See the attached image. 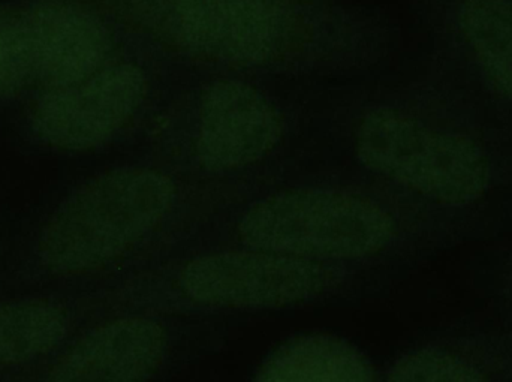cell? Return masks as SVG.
<instances>
[{
    "label": "cell",
    "instance_id": "obj_1",
    "mask_svg": "<svg viewBox=\"0 0 512 382\" xmlns=\"http://www.w3.org/2000/svg\"><path fill=\"white\" fill-rule=\"evenodd\" d=\"M176 185L152 168H120L90 180L51 216L39 242L48 269L80 275L122 257L170 212Z\"/></svg>",
    "mask_w": 512,
    "mask_h": 382
},
{
    "label": "cell",
    "instance_id": "obj_2",
    "mask_svg": "<svg viewBox=\"0 0 512 382\" xmlns=\"http://www.w3.org/2000/svg\"><path fill=\"white\" fill-rule=\"evenodd\" d=\"M114 17L177 53L230 66L264 65L300 41L283 0H104Z\"/></svg>",
    "mask_w": 512,
    "mask_h": 382
},
{
    "label": "cell",
    "instance_id": "obj_3",
    "mask_svg": "<svg viewBox=\"0 0 512 382\" xmlns=\"http://www.w3.org/2000/svg\"><path fill=\"white\" fill-rule=\"evenodd\" d=\"M355 152L373 173L447 206L480 200L492 180L489 158L477 141L390 108L361 119Z\"/></svg>",
    "mask_w": 512,
    "mask_h": 382
},
{
    "label": "cell",
    "instance_id": "obj_4",
    "mask_svg": "<svg viewBox=\"0 0 512 382\" xmlns=\"http://www.w3.org/2000/svg\"><path fill=\"white\" fill-rule=\"evenodd\" d=\"M393 216L369 198L346 192L300 189L254 204L239 222V237L259 251L291 257L363 258L396 236Z\"/></svg>",
    "mask_w": 512,
    "mask_h": 382
},
{
    "label": "cell",
    "instance_id": "obj_5",
    "mask_svg": "<svg viewBox=\"0 0 512 382\" xmlns=\"http://www.w3.org/2000/svg\"><path fill=\"white\" fill-rule=\"evenodd\" d=\"M331 279L316 261L254 249L195 258L180 273V288L203 305L282 308L319 296Z\"/></svg>",
    "mask_w": 512,
    "mask_h": 382
},
{
    "label": "cell",
    "instance_id": "obj_6",
    "mask_svg": "<svg viewBox=\"0 0 512 382\" xmlns=\"http://www.w3.org/2000/svg\"><path fill=\"white\" fill-rule=\"evenodd\" d=\"M146 93V75L138 66H108L74 86L48 90L33 107V129L54 149H95L132 119Z\"/></svg>",
    "mask_w": 512,
    "mask_h": 382
},
{
    "label": "cell",
    "instance_id": "obj_7",
    "mask_svg": "<svg viewBox=\"0 0 512 382\" xmlns=\"http://www.w3.org/2000/svg\"><path fill=\"white\" fill-rule=\"evenodd\" d=\"M282 134L279 111L249 84L218 80L204 90L195 152L206 170L248 167L270 153Z\"/></svg>",
    "mask_w": 512,
    "mask_h": 382
},
{
    "label": "cell",
    "instance_id": "obj_8",
    "mask_svg": "<svg viewBox=\"0 0 512 382\" xmlns=\"http://www.w3.org/2000/svg\"><path fill=\"white\" fill-rule=\"evenodd\" d=\"M35 83L48 90L74 86L104 69L110 30L75 0H39L24 6Z\"/></svg>",
    "mask_w": 512,
    "mask_h": 382
},
{
    "label": "cell",
    "instance_id": "obj_9",
    "mask_svg": "<svg viewBox=\"0 0 512 382\" xmlns=\"http://www.w3.org/2000/svg\"><path fill=\"white\" fill-rule=\"evenodd\" d=\"M165 351L167 333L158 321L122 318L84 336L47 382H147Z\"/></svg>",
    "mask_w": 512,
    "mask_h": 382
},
{
    "label": "cell",
    "instance_id": "obj_10",
    "mask_svg": "<svg viewBox=\"0 0 512 382\" xmlns=\"http://www.w3.org/2000/svg\"><path fill=\"white\" fill-rule=\"evenodd\" d=\"M254 382H376L366 357L343 339L303 335L268 356Z\"/></svg>",
    "mask_w": 512,
    "mask_h": 382
},
{
    "label": "cell",
    "instance_id": "obj_11",
    "mask_svg": "<svg viewBox=\"0 0 512 382\" xmlns=\"http://www.w3.org/2000/svg\"><path fill=\"white\" fill-rule=\"evenodd\" d=\"M457 23L490 86L512 101V0H465Z\"/></svg>",
    "mask_w": 512,
    "mask_h": 382
},
{
    "label": "cell",
    "instance_id": "obj_12",
    "mask_svg": "<svg viewBox=\"0 0 512 382\" xmlns=\"http://www.w3.org/2000/svg\"><path fill=\"white\" fill-rule=\"evenodd\" d=\"M65 332V314L53 303L29 300L0 305V366L47 353Z\"/></svg>",
    "mask_w": 512,
    "mask_h": 382
},
{
    "label": "cell",
    "instance_id": "obj_13",
    "mask_svg": "<svg viewBox=\"0 0 512 382\" xmlns=\"http://www.w3.org/2000/svg\"><path fill=\"white\" fill-rule=\"evenodd\" d=\"M35 83L24 9L0 6V98Z\"/></svg>",
    "mask_w": 512,
    "mask_h": 382
},
{
    "label": "cell",
    "instance_id": "obj_14",
    "mask_svg": "<svg viewBox=\"0 0 512 382\" xmlns=\"http://www.w3.org/2000/svg\"><path fill=\"white\" fill-rule=\"evenodd\" d=\"M387 382H489L462 357L439 348L406 354L388 374Z\"/></svg>",
    "mask_w": 512,
    "mask_h": 382
}]
</instances>
